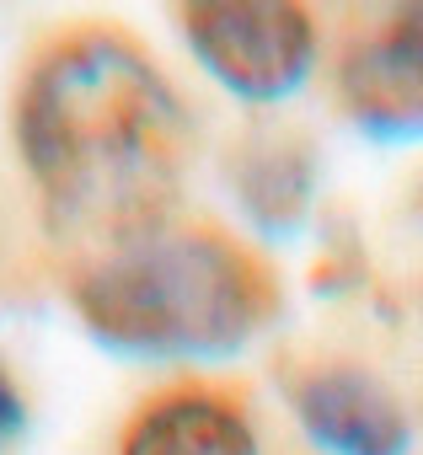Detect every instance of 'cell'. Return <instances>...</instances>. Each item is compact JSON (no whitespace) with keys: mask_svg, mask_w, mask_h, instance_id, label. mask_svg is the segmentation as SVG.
<instances>
[{"mask_svg":"<svg viewBox=\"0 0 423 455\" xmlns=\"http://www.w3.org/2000/svg\"><path fill=\"white\" fill-rule=\"evenodd\" d=\"M193 60L242 102H284L311 81L316 22L290 0H198L182 6Z\"/></svg>","mask_w":423,"mask_h":455,"instance_id":"obj_3","label":"cell"},{"mask_svg":"<svg viewBox=\"0 0 423 455\" xmlns=\"http://www.w3.org/2000/svg\"><path fill=\"white\" fill-rule=\"evenodd\" d=\"M22 423H28V402H22V386L12 380L6 359H0V455H6V450L17 444Z\"/></svg>","mask_w":423,"mask_h":455,"instance_id":"obj_8","label":"cell"},{"mask_svg":"<svg viewBox=\"0 0 423 455\" xmlns=\"http://www.w3.org/2000/svg\"><path fill=\"white\" fill-rule=\"evenodd\" d=\"M118 455H258V434L231 396L182 386L129 418Z\"/></svg>","mask_w":423,"mask_h":455,"instance_id":"obj_6","label":"cell"},{"mask_svg":"<svg viewBox=\"0 0 423 455\" xmlns=\"http://www.w3.org/2000/svg\"><path fill=\"white\" fill-rule=\"evenodd\" d=\"M231 188H236V204L247 214V225L268 242H284L295 236L306 214H311V198H316V156L306 140L284 134V129H263L252 134L236 161H231Z\"/></svg>","mask_w":423,"mask_h":455,"instance_id":"obj_7","label":"cell"},{"mask_svg":"<svg viewBox=\"0 0 423 455\" xmlns=\"http://www.w3.org/2000/svg\"><path fill=\"white\" fill-rule=\"evenodd\" d=\"M17 150L49 225L102 252L166 225L193 124L140 44L81 28L33 60L17 92Z\"/></svg>","mask_w":423,"mask_h":455,"instance_id":"obj_1","label":"cell"},{"mask_svg":"<svg viewBox=\"0 0 423 455\" xmlns=\"http://www.w3.org/2000/svg\"><path fill=\"white\" fill-rule=\"evenodd\" d=\"M295 418L322 455H407L412 418L359 364H322L295 386Z\"/></svg>","mask_w":423,"mask_h":455,"instance_id":"obj_5","label":"cell"},{"mask_svg":"<svg viewBox=\"0 0 423 455\" xmlns=\"http://www.w3.org/2000/svg\"><path fill=\"white\" fill-rule=\"evenodd\" d=\"M338 97L370 140H423V6L396 12L343 54Z\"/></svg>","mask_w":423,"mask_h":455,"instance_id":"obj_4","label":"cell"},{"mask_svg":"<svg viewBox=\"0 0 423 455\" xmlns=\"http://www.w3.org/2000/svg\"><path fill=\"white\" fill-rule=\"evenodd\" d=\"M70 306L118 359L215 364L242 354L279 311L268 268L226 231L156 225L76 268Z\"/></svg>","mask_w":423,"mask_h":455,"instance_id":"obj_2","label":"cell"}]
</instances>
